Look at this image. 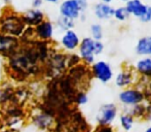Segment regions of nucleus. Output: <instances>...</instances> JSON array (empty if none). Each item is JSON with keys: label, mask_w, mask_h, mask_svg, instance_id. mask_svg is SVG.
<instances>
[{"label": "nucleus", "mask_w": 151, "mask_h": 132, "mask_svg": "<svg viewBox=\"0 0 151 132\" xmlns=\"http://www.w3.org/2000/svg\"><path fill=\"white\" fill-rule=\"evenodd\" d=\"M120 126L124 131H129L134 126V118L129 114H123L119 118Z\"/></svg>", "instance_id": "nucleus-16"}, {"label": "nucleus", "mask_w": 151, "mask_h": 132, "mask_svg": "<svg viewBox=\"0 0 151 132\" xmlns=\"http://www.w3.org/2000/svg\"><path fill=\"white\" fill-rule=\"evenodd\" d=\"M79 57L86 64L95 62V40L91 37H84L79 44Z\"/></svg>", "instance_id": "nucleus-3"}, {"label": "nucleus", "mask_w": 151, "mask_h": 132, "mask_svg": "<svg viewBox=\"0 0 151 132\" xmlns=\"http://www.w3.org/2000/svg\"><path fill=\"white\" fill-rule=\"evenodd\" d=\"M134 82V75L129 70H123L117 73L115 78V84L117 87L124 88L129 85H132Z\"/></svg>", "instance_id": "nucleus-13"}, {"label": "nucleus", "mask_w": 151, "mask_h": 132, "mask_svg": "<svg viewBox=\"0 0 151 132\" xmlns=\"http://www.w3.org/2000/svg\"><path fill=\"white\" fill-rule=\"evenodd\" d=\"M91 38L93 40H101L103 38V27L101 24H93L91 26Z\"/></svg>", "instance_id": "nucleus-19"}, {"label": "nucleus", "mask_w": 151, "mask_h": 132, "mask_svg": "<svg viewBox=\"0 0 151 132\" xmlns=\"http://www.w3.org/2000/svg\"><path fill=\"white\" fill-rule=\"evenodd\" d=\"M23 22L29 26H37L41 22L44 21V14L40 9L37 8H32L26 12L23 16Z\"/></svg>", "instance_id": "nucleus-9"}, {"label": "nucleus", "mask_w": 151, "mask_h": 132, "mask_svg": "<svg viewBox=\"0 0 151 132\" xmlns=\"http://www.w3.org/2000/svg\"><path fill=\"white\" fill-rule=\"evenodd\" d=\"M136 70L145 78H151V58L145 57L136 63Z\"/></svg>", "instance_id": "nucleus-14"}, {"label": "nucleus", "mask_w": 151, "mask_h": 132, "mask_svg": "<svg viewBox=\"0 0 151 132\" xmlns=\"http://www.w3.org/2000/svg\"><path fill=\"white\" fill-rule=\"evenodd\" d=\"M24 22L17 17H9L2 24V31L10 36H20L24 31Z\"/></svg>", "instance_id": "nucleus-6"}, {"label": "nucleus", "mask_w": 151, "mask_h": 132, "mask_svg": "<svg viewBox=\"0 0 151 132\" xmlns=\"http://www.w3.org/2000/svg\"><path fill=\"white\" fill-rule=\"evenodd\" d=\"M54 31H55L54 24L52 22H50V21H43L39 25H37L35 27V29H34L35 35L38 38L43 40L50 39L52 37V35H54Z\"/></svg>", "instance_id": "nucleus-8"}, {"label": "nucleus", "mask_w": 151, "mask_h": 132, "mask_svg": "<svg viewBox=\"0 0 151 132\" xmlns=\"http://www.w3.org/2000/svg\"><path fill=\"white\" fill-rule=\"evenodd\" d=\"M42 3H43V0H33L32 1V7L39 9V7L42 5Z\"/></svg>", "instance_id": "nucleus-25"}, {"label": "nucleus", "mask_w": 151, "mask_h": 132, "mask_svg": "<svg viewBox=\"0 0 151 132\" xmlns=\"http://www.w3.org/2000/svg\"><path fill=\"white\" fill-rule=\"evenodd\" d=\"M57 25H58V28H60L62 31L65 32L68 30H72V28L74 27V21L61 16L57 21Z\"/></svg>", "instance_id": "nucleus-17"}, {"label": "nucleus", "mask_w": 151, "mask_h": 132, "mask_svg": "<svg viewBox=\"0 0 151 132\" xmlns=\"http://www.w3.org/2000/svg\"><path fill=\"white\" fill-rule=\"evenodd\" d=\"M146 115H147L148 119L151 121V105L149 106V107H147V110H146Z\"/></svg>", "instance_id": "nucleus-27"}, {"label": "nucleus", "mask_w": 151, "mask_h": 132, "mask_svg": "<svg viewBox=\"0 0 151 132\" xmlns=\"http://www.w3.org/2000/svg\"><path fill=\"white\" fill-rule=\"evenodd\" d=\"M119 101L124 105L127 106H135L137 104L143 103L144 94L143 91L139 90L137 88H127L121 91L118 95Z\"/></svg>", "instance_id": "nucleus-1"}, {"label": "nucleus", "mask_w": 151, "mask_h": 132, "mask_svg": "<svg viewBox=\"0 0 151 132\" xmlns=\"http://www.w3.org/2000/svg\"><path fill=\"white\" fill-rule=\"evenodd\" d=\"M80 38L74 30L65 31L61 38V44L67 51H74L79 46Z\"/></svg>", "instance_id": "nucleus-7"}, {"label": "nucleus", "mask_w": 151, "mask_h": 132, "mask_svg": "<svg viewBox=\"0 0 151 132\" xmlns=\"http://www.w3.org/2000/svg\"><path fill=\"white\" fill-rule=\"evenodd\" d=\"M121 1H123V2H127V1H129V0H121Z\"/></svg>", "instance_id": "nucleus-32"}, {"label": "nucleus", "mask_w": 151, "mask_h": 132, "mask_svg": "<svg viewBox=\"0 0 151 132\" xmlns=\"http://www.w3.org/2000/svg\"><path fill=\"white\" fill-rule=\"evenodd\" d=\"M140 21L143 23H148L151 21V6L147 5V8H146L145 12H144L143 16L140 18Z\"/></svg>", "instance_id": "nucleus-22"}, {"label": "nucleus", "mask_w": 151, "mask_h": 132, "mask_svg": "<svg viewBox=\"0 0 151 132\" xmlns=\"http://www.w3.org/2000/svg\"><path fill=\"white\" fill-rule=\"evenodd\" d=\"M17 44V39L14 36L0 35V52L14 50Z\"/></svg>", "instance_id": "nucleus-15"}, {"label": "nucleus", "mask_w": 151, "mask_h": 132, "mask_svg": "<svg viewBox=\"0 0 151 132\" xmlns=\"http://www.w3.org/2000/svg\"><path fill=\"white\" fill-rule=\"evenodd\" d=\"M146 110H147V107L144 106L142 103L137 104V105H135L132 108V112L129 115H131L133 118L134 117H143L146 115Z\"/></svg>", "instance_id": "nucleus-20"}, {"label": "nucleus", "mask_w": 151, "mask_h": 132, "mask_svg": "<svg viewBox=\"0 0 151 132\" xmlns=\"http://www.w3.org/2000/svg\"><path fill=\"white\" fill-rule=\"evenodd\" d=\"M104 51V44L101 40H95V56H99Z\"/></svg>", "instance_id": "nucleus-23"}, {"label": "nucleus", "mask_w": 151, "mask_h": 132, "mask_svg": "<svg viewBox=\"0 0 151 132\" xmlns=\"http://www.w3.org/2000/svg\"><path fill=\"white\" fill-rule=\"evenodd\" d=\"M136 53L140 56H151V36H143L137 42Z\"/></svg>", "instance_id": "nucleus-12"}, {"label": "nucleus", "mask_w": 151, "mask_h": 132, "mask_svg": "<svg viewBox=\"0 0 151 132\" xmlns=\"http://www.w3.org/2000/svg\"><path fill=\"white\" fill-rule=\"evenodd\" d=\"M148 90L151 92V78H150V81H149V84H148Z\"/></svg>", "instance_id": "nucleus-30"}, {"label": "nucleus", "mask_w": 151, "mask_h": 132, "mask_svg": "<svg viewBox=\"0 0 151 132\" xmlns=\"http://www.w3.org/2000/svg\"><path fill=\"white\" fill-rule=\"evenodd\" d=\"M96 132H113V130L109 126H101L98 128V130Z\"/></svg>", "instance_id": "nucleus-26"}, {"label": "nucleus", "mask_w": 151, "mask_h": 132, "mask_svg": "<svg viewBox=\"0 0 151 132\" xmlns=\"http://www.w3.org/2000/svg\"><path fill=\"white\" fill-rule=\"evenodd\" d=\"M114 0H101V2H103V3H106V4H110L111 2H113Z\"/></svg>", "instance_id": "nucleus-28"}, {"label": "nucleus", "mask_w": 151, "mask_h": 132, "mask_svg": "<svg viewBox=\"0 0 151 132\" xmlns=\"http://www.w3.org/2000/svg\"><path fill=\"white\" fill-rule=\"evenodd\" d=\"M117 117V107L113 103H107L100 108L97 120L101 126H109Z\"/></svg>", "instance_id": "nucleus-4"}, {"label": "nucleus", "mask_w": 151, "mask_h": 132, "mask_svg": "<svg viewBox=\"0 0 151 132\" xmlns=\"http://www.w3.org/2000/svg\"><path fill=\"white\" fill-rule=\"evenodd\" d=\"M150 58H151V56H150Z\"/></svg>", "instance_id": "nucleus-33"}, {"label": "nucleus", "mask_w": 151, "mask_h": 132, "mask_svg": "<svg viewBox=\"0 0 151 132\" xmlns=\"http://www.w3.org/2000/svg\"><path fill=\"white\" fill-rule=\"evenodd\" d=\"M124 7L127 8V10L131 16L140 19L145 12L147 5H145L141 0H129L125 2Z\"/></svg>", "instance_id": "nucleus-11"}, {"label": "nucleus", "mask_w": 151, "mask_h": 132, "mask_svg": "<svg viewBox=\"0 0 151 132\" xmlns=\"http://www.w3.org/2000/svg\"><path fill=\"white\" fill-rule=\"evenodd\" d=\"M91 73L102 83H108L113 78V69L105 61H97L91 65Z\"/></svg>", "instance_id": "nucleus-2"}, {"label": "nucleus", "mask_w": 151, "mask_h": 132, "mask_svg": "<svg viewBox=\"0 0 151 132\" xmlns=\"http://www.w3.org/2000/svg\"><path fill=\"white\" fill-rule=\"evenodd\" d=\"M76 1H77V3L79 4L80 8H81V12H84L88 5V0H76Z\"/></svg>", "instance_id": "nucleus-24"}, {"label": "nucleus", "mask_w": 151, "mask_h": 132, "mask_svg": "<svg viewBox=\"0 0 151 132\" xmlns=\"http://www.w3.org/2000/svg\"><path fill=\"white\" fill-rule=\"evenodd\" d=\"M81 8L76 0H65L60 5V14L70 20H76L81 16Z\"/></svg>", "instance_id": "nucleus-5"}, {"label": "nucleus", "mask_w": 151, "mask_h": 132, "mask_svg": "<svg viewBox=\"0 0 151 132\" xmlns=\"http://www.w3.org/2000/svg\"><path fill=\"white\" fill-rule=\"evenodd\" d=\"M114 9H115V8L110 5V4L100 2V3L95 5L93 12H95V16L97 17V19L104 21V20H109V19L113 18Z\"/></svg>", "instance_id": "nucleus-10"}, {"label": "nucleus", "mask_w": 151, "mask_h": 132, "mask_svg": "<svg viewBox=\"0 0 151 132\" xmlns=\"http://www.w3.org/2000/svg\"><path fill=\"white\" fill-rule=\"evenodd\" d=\"M145 132H151V126H150V127H148V128L145 130Z\"/></svg>", "instance_id": "nucleus-31"}, {"label": "nucleus", "mask_w": 151, "mask_h": 132, "mask_svg": "<svg viewBox=\"0 0 151 132\" xmlns=\"http://www.w3.org/2000/svg\"><path fill=\"white\" fill-rule=\"evenodd\" d=\"M129 17H131V15L129 14V12H127L124 6H119V7L114 9L113 18L115 19L116 21H118V22H124Z\"/></svg>", "instance_id": "nucleus-18"}, {"label": "nucleus", "mask_w": 151, "mask_h": 132, "mask_svg": "<svg viewBox=\"0 0 151 132\" xmlns=\"http://www.w3.org/2000/svg\"><path fill=\"white\" fill-rule=\"evenodd\" d=\"M44 1L50 2V3H57V2H59V0H44Z\"/></svg>", "instance_id": "nucleus-29"}, {"label": "nucleus", "mask_w": 151, "mask_h": 132, "mask_svg": "<svg viewBox=\"0 0 151 132\" xmlns=\"http://www.w3.org/2000/svg\"><path fill=\"white\" fill-rule=\"evenodd\" d=\"M75 101H76V103L79 104V105H83V104H86V102L88 101V97L84 92H79L76 95Z\"/></svg>", "instance_id": "nucleus-21"}]
</instances>
